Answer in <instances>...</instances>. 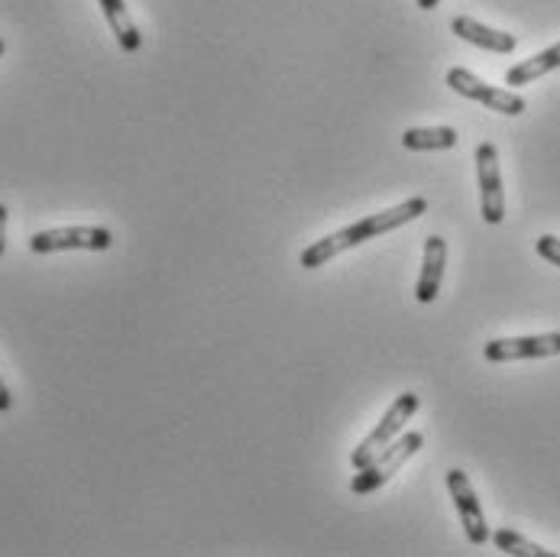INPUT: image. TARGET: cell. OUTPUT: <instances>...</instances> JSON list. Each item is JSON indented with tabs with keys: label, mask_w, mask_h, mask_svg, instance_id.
Returning <instances> with one entry per match:
<instances>
[{
	"label": "cell",
	"mask_w": 560,
	"mask_h": 557,
	"mask_svg": "<svg viewBox=\"0 0 560 557\" xmlns=\"http://www.w3.org/2000/svg\"><path fill=\"white\" fill-rule=\"evenodd\" d=\"M453 127H409L402 134V146L412 152H434V149H453L457 146Z\"/></svg>",
	"instance_id": "obj_13"
},
{
	"label": "cell",
	"mask_w": 560,
	"mask_h": 557,
	"mask_svg": "<svg viewBox=\"0 0 560 557\" xmlns=\"http://www.w3.org/2000/svg\"><path fill=\"white\" fill-rule=\"evenodd\" d=\"M447 490H450V499L457 506V516L463 522V532L470 539V545H486L489 542V525H486V516H483V506L473 493V483L466 480L463 470H447Z\"/></svg>",
	"instance_id": "obj_8"
},
{
	"label": "cell",
	"mask_w": 560,
	"mask_h": 557,
	"mask_svg": "<svg viewBox=\"0 0 560 557\" xmlns=\"http://www.w3.org/2000/svg\"><path fill=\"white\" fill-rule=\"evenodd\" d=\"M444 267H447V240L434 234L424 240V260H421V276L415 285V298L421 305H431L437 298L440 282H444Z\"/></svg>",
	"instance_id": "obj_9"
},
{
	"label": "cell",
	"mask_w": 560,
	"mask_h": 557,
	"mask_svg": "<svg viewBox=\"0 0 560 557\" xmlns=\"http://www.w3.org/2000/svg\"><path fill=\"white\" fill-rule=\"evenodd\" d=\"M437 3H440V0H419V7H421V10H434V7H437Z\"/></svg>",
	"instance_id": "obj_18"
},
{
	"label": "cell",
	"mask_w": 560,
	"mask_h": 557,
	"mask_svg": "<svg viewBox=\"0 0 560 557\" xmlns=\"http://www.w3.org/2000/svg\"><path fill=\"white\" fill-rule=\"evenodd\" d=\"M424 211H427V201L424 198H409V201H402V205H396L389 211L366 214V218H360V221H353V224H347V227H340V231L314 240L311 247H304L301 257H298V263H301V270H321L334 257H340V253H347V250H353V247H360V244H366L373 237H383L389 231H399V227L412 224Z\"/></svg>",
	"instance_id": "obj_1"
},
{
	"label": "cell",
	"mask_w": 560,
	"mask_h": 557,
	"mask_svg": "<svg viewBox=\"0 0 560 557\" xmlns=\"http://www.w3.org/2000/svg\"><path fill=\"white\" fill-rule=\"evenodd\" d=\"M450 29H453L463 42H473V46H480V49H486V52H499V55L515 52V46H519V39H515L512 33L483 26V23L470 20V16H453Z\"/></svg>",
	"instance_id": "obj_10"
},
{
	"label": "cell",
	"mask_w": 560,
	"mask_h": 557,
	"mask_svg": "<svg viewBox=\"0 0 560 557\" xmlns=\"http://www.w3.org/2000/svg\"><path fill=\"white\" fill-rule=\"evenodd\" d=\"M10 406H13V396H10L7 383L0 380V412H10Z\"/></svg>",
	"instance_id": "obj_17"
},
{
	"label": "cell",
	"mask_w": 560,
	"mask_h": 557,
	"mask_svg": "<svg viewBox=\"0 0 560 557\" xmlns=\"http://www.w3.org/2000/svg\"><path fill=\"white\" fill-rule=\"evenodd\" d=\"M419 412V396L415 393H402V396H396V403L389 406V412L383 416V421L360 441V447H353V454H350V463L360 470V467H366L373 457H379L402 431H406V424L412 421V416Z\"/></svg>",
	"instance_id": "obj_3"
},
{
	"label": "cell",
	"mask_w": 560,
	"mask_h": 557,
	"mask_svg": "<svg viewBox=\"0 0 560 557\" xmlns=\"http://www.w3.org/2000/svg\"><path fill=\"white\" fill-rule=\"evenodd\" d=\"M98 3H101V10H104V16L111 23V33L117 36L121 49L124 52H140L142 36L137 23H134V16H130V10H127V0H98Z\"/></svg>",
	"instance_id": "obj_11"
},
{
	"label": "cell",
	"mask_w": 560,
	"mask_h": 557,
	"mask_svg": "<svg viewBox=\"0 0 560 557\" xmlns=\"http://www.w3.org/2000/svg\"><path fill=\"white\" fill-rule=\"evenodd\" d=\"M489 539H493V545H496V548H499L502 555H512V557H558L555 552H548V548H542V545L528 542L525 535H519V532H512V529H499V532H493Z\"/></svg>",
	"instance_id": "obj_14"
},
{
	"label": "cell",
	"mask_w": 560,
	"mask_h": 557,
	"mask_svg": "<svg viewBox=\"0 0 560 557\" xmlns=\"http://www.w3.org/2000/svg\"><path fill=\"white\" fill-rule=\"evenodd\" d=\"M447 85L457 91V95H463V98H470V101H480L483 108H489V111H496V114H506V117H519V114H525V98L522 95H515V91H509V88H493V85H486L483 78H476L473 72H466V69H450L447 72Z\"/></svg>",
	"instance_id": "obj_4"
},
{
	"label": "cell",
	"mask_w": 560,
	"mask_h": 557,
	"mask_svg": "<svg viewBox=\"0 0 560 557\" xmlns=\"http://www.w3.org/2000/svg\"><path fill=\"white\" fill-rule=\"evenodd\" d=\"M555 69H560V42L551 46V49H545V52H538V55H532V59H525V62H519V65H512L506 72V85H512V88L532 85V82L545 78Z\"/></svg>",
	"instance_id": "obj_12"
},
{
	"label": "cell",
	"mask_w": 560,
	"mask_h": 557,
	"mask_svg": "<svg viewBox=\"0 0 560 557\" xmlns=\"http://www.w3.org/2000/svg\"><path fill=\"white\" fill-rule=\"evenodd\" d=\"M114 234L108 227H55V231H39L29 237L33 253H62V250H111Z\"/></svg>",
	"instance_id": "obj_6"
},
{
	"label": "cell",
	"mask_w": 560,
	"mask_h": 557,
	"mask_svg": "<svg viewBox=\"0 0 560 557\" xmlns=\"http://www.w3.org/2000/svg\"><path fill=\"white\" fill-rule=\"evenodd\" d=\"M7 250V208L0 205V257Z\"/></svg>",
	"instance_id": "obj_16"
},
{
	"label": "cell",
	"mask_w": 560,
	"mask_h": 557,
	"mask_svg": "<svg viewBox=\"0 0 560 557\" xmlns=\"http://www.w3.org/2000/svg\"><path fill=\"white\" fill-rule=\"evenodd\" d=\"M421 444H424V434H421V431H406V434H399L379 457H373L366 467L357 470V476L350 480V490H353L357 496L376 493L379 486H386V483L419 454Z\"/></svg>",
	"instance_id": "obj_2"
},
{
	"label": "cell",
	"mask_w": 560,
	"mask_h": 557,
	"mask_svg": "<svg viewBox=\"0 0 560 557\" xmlns=\"http://www.w3.org/2000/svg\"><path fill=\"white\" fill-rule=\"evenodd\" d=\"M489 363H515V360H545L560 357V334H535V337H499L483 347Z\"/></svg>",
	"instance_id": "obj_7"
},
{
	"label": "cell",
	"mask_w": 560,
	"mask_h": 557,
	"mask_svg": "<svg viewBox=\"0 0 560 557\" xmlns=\"http://www.w3.org/2000/svg\"><path fill=\"white\" fill-rule=\"evenodd\" d=\"M535 250H538V257H542V260H548L551 267H560V240L558 237H551V234L538 237Z\"/></svg>",
	"instance_id": "obj_15"
},
{
	"label": "cell",
	"mask_w": 560,
	"mask_h": 557,
	"mask_svg": "<svg viewBox=\"0 0 560 557\" xmlns=\"http://www.w3.org/2000/svg\"><path fill=\"white\" fill-rule=\"evenodd\" d=\"M476 178H480V211L486 224L506 221V191L499 172V149L493 143L476 146Z\"/></svg>",
	"instance_id": "obj_5"
},
{
	"label": "cell",
	"mask_w": 560,
	"mask_h": 557,
	"mask_svg": "<svg viewBox=\"0 0 560 557\" xmlns=\"http://www.w3.org/2000/svg\"><path fill=\"white\" fill-rule=\"evenodd\" d=\"M3 49H7V42H3V39H0V55H3Z\"/></svg>",
	"instance_id": "obj_19"
}]
</instances>
